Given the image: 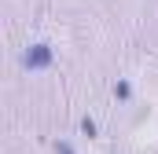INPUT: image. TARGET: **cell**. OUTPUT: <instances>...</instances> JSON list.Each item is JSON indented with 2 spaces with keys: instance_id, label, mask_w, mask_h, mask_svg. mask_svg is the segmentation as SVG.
Masks as SVG:
<instances>
[{
  "instance_id": "cell-1",
  "label": "cell",
  "mask_w": 158,
  "mask_h": 154,
  "mask_svg": "<svg viewBox=\"0 0 158 154\" xmlns=\"http://www.w3.org/2000/svg\"><path fill=\"white\" fill-rule=\"evenodd\" d=\"M22 63H26V70H44V66L52 63V48H48V44H33V48L22 55Z\"/></svg>"
}]
</instances>
